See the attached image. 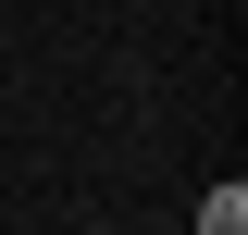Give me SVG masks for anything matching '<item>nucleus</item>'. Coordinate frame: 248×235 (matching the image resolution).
I'll list each match as a JSON object with an SVG mask.
<instances>
[{"instance_id": "nucleus-1", "label": "nucleus", "mask_w": 248, "mask_h": 235, "mask_svg": "<svg viewBox=\"0 0 248 235\" xmlns=\"http://www.w3.org/2000/svg\"><path fill=\"white\" fill-rule=\"evenodd\" d=\"M199 235H248V186H211L199 198Z\"/></svg>"}]
</instances>
